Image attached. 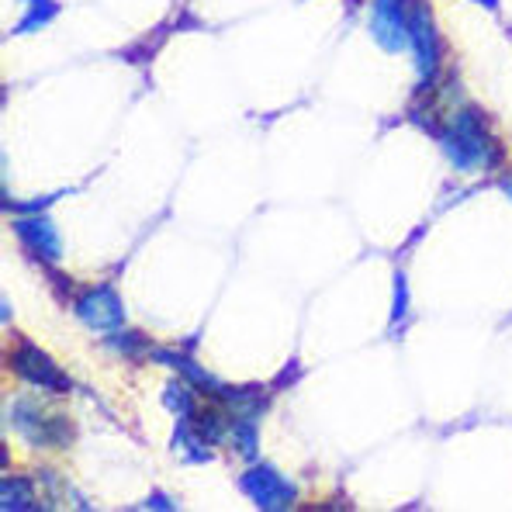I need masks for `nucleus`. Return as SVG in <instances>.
<instances>
[{
  "mask_svg": "<svg viewBox=\"0 0 512 512\" xmlns=\"http://www.w3.org/2000/svg\"><path fill=\"white\" fill-rule=\"evenodd\" d=\"M433 135H436V142H440L447 163L457 173H488V170L502 167V160H506V149H502L499 135H495L492 118L474 101L450 111V115L436 125Z\"/></svg>",
  "mask_w": 512,
  "mask_h": 512,
  "instance_id": "nucleus-1",
  "label": "nucleus"
},
{
  "mask_svg": "<svg viewBox=\"0 0 512 512\" xmlns=\"http://www.w3.org/2000/svg\"><path fill=\"white\" fill-rule=\"evenodd\" d=\"M7 426L35 450H63L77 436L70 416H63V412L39 402V398H25V395L11 398V405H7Z\"/></svg>",
  "mask_w": 512,
  "mask_h": 512,
  "instance_id": "nucleus-2",
  "label": "nucleus"
},
{
  "mask_svg": "<svg viewBox=\"0 0 512 512\" xmlns=\"http://www.w3.org/2000/svg\"><path fill=\"white\" fill-rule=\"evenodd\" d=\"M409 56L416 66V80H419V94L433 90L440 84V70H443V35L436 28V14H433V0H412V14H409Z\"/></svg>",
  "mask_w": 512,
  "mask_h": 512,
  "instance_id": "nucleus-3",
  "label": "nucleus"
},
{
  "mask_svg": "<svg viewBox=\"0 0 512 512\" xmlns=\"http://www.w3.org/2000/svg\"><path fill=\"white\" fill-rule=\"evenodd\" d=\"M7 371L18 381L35 384L42 391H70L73 381L66 378V371L42 350L39 343H32L28 336H14L11 350H7Z\"/></svg>",
  "mask_w": 512,
  "mask_h": 512,
  "instance_id": "nucleus-4",
  "label": "nucleus"
},
{
  "mask_svg": "<svg viewBox=\"0 0 512 512\" xmlns=\"http://www.w3.org/2000/svg\"><path fill=\"white\" fill-rule=\"evenodd\" d=\"M239 488H243V495L256 509H267V512L291 509L298 502V485L288 474L277 471L270 461H250V468L239 478Z\"/></svg>",
  "mask_w": 512,
  "mask_h": 512,
  "instance_id": "nucleus-5",
  "label": "nucleus"
},
{
  "mask_svg": "<svg viewBox=\"0 0 512 512\" xmlns=\"http://www.w3.org/2000/svg\"><path fill=\"white\" fill-rule=\"evenodd\" d=\"M73 312L94 333H118L125 329V301L115 291V284H90V288H80L77 298H73Z\"/></svg>",
  "mask_w": 512,
  "mask_h": 512,
  "instance_id": "nucleus-6",
  "label": "nucleus"
},
{
  "mask_svg": "<svg viewBox=\"0 0 512 512\" xmlns=\"http://www.w3.org/2000/svg\"><path fill=\"white\" fill-rule=\"evenodd\" d=\"M409 14H412V0H371V11H367L371 39L384 52L409 49Z\"/></svg>",
  "mask_w": 512,
  "mask_h": 512,
  "instance_id": "nucleus-7",
  "label": "nucleus"
},
{
  "mask_svg": "<svg viewBox=\"0 0 512 512\" xmlns=\"http://www.w3.org/2000/svg\"><path fill=\"white\" fill-rule=\"evenodd\" d=\"M14 236L42 267H56L63 260V236H59V225L49 215H18L14 218Z\"/></svg>",
  "mask_w": 512,
  "mask_h": 512,
  "instance_id": "nucleus-8",
  "label": "nucleus"
},
{
  "mask_svg": "<svg viewBox=\"0 0 512 512\" xmlns=\"http://www.w3.org/2000/svg\"><path fill=\"white\" fill-rule=\"evenodd\" d=\"M0 506H4V512L39 509L32 481L25 474H4V481H0Z\"/></svg>",
  "mask_w": 512,
  "mask_h": 512,
  "instance_id": "nucleus-9",
  "label": "nucleus"
},
{
  "mask_svg": "<svg viewBox=\"0 0 512 512\" xmlns=\"http://www.w3.org/2000/svg\"><path fill=\"white\" fill-rule=\"evenodd\" d=\"M198 395L201 391L194 388L191 381H180V378H173L167 381V388H163V405H167L170 412H177L180 419H187V416H194L198 412Z\"/></svg>",
  "mask_w": 512,
  "mask_h": 512,
  "instance_id": "nucleus-10",
  "label": "nucleus"
},
{
  "mask_svg": "<svg viewBox=\"0 0 512 512\" xmlns=\"http://www.w3.org/2000/svg\"><path fill=\"white\" fill-rule=\"evenodd\" d=\"M59 11H63V4H59V0H25V18H21V25L14 28V35L39 32V28L56 21Z\"/></svg>",
  "mask_w": 512,
  "mask_h": 512,
  "instance_id": "nucleus-11",
  "label": "nucleus"
},
{
  "mask_svg": "<svg viewBox=\"0 0 512 512\" xmlns=\"http://www.w3.org/2000/svg\"><path fill=\"white\" fill-rule=\"evenodd\" d=\"M391 288H395V298H391V322L395 326H402L405 322V315H409V281H405V274L402 270H395V281H391Z\"/></svg>",
  "mask_w": 512,
  "mask_h": 512,
  "instance_id": "nucleus-12",
  "label": "nucleus"
},
{
  "mask_svg": "<svg viewBox=\"0 0 512 512\" xmlns=\"http://www.w3.org/2000/svg\"><path fill=\"white\" fill-rule=\"evenodd\" d=\"M142 509H177V499H170V495H163V492H153L142 502Z\"/></svg>",
  "mask_w": 512,
  "mask_h": 512,
  "instance_id": "nucleus-13",
  "label": "nucleus"
},
{
  "mask_svg": "<svg viewBox=\"0 0 512 512\" xmlns=\"http://www.w3.org/2000/svg\"><path fill=\"white\" fill-rule=\"evenodd\" d=\"M471 4H478V7H485V11H492V14H499V7H502V0H471Z\"/></svg>",
  "mask_w": 512,
  "mask_h": 512,
  "instance_id": "nucleus-14",
  "label": "nucleus"
},
{
  "mask_svg": "<svg viewBox=\"0 0 512 512\" xmlns=\"http://www.w3.org/2000/svg\"><path fill=\"white\" fill-rule=\"evenodd\" d=\"M499 187H502V191H506V194H509V198H512V173H502Z\"/></svg>",
  "mask_w": 512,
  "mask_h": 512,
  "instance_id": "nucleus-15",
  "label": "nucleus"
},
{
  "mask_svg": "<svg viewBox=\"0 0 512 512\" xmlns=\"http://www.w3.org/2000/svg\"><path fill=\"white\" fill-rule=\"evenodd\" d=\"M346 4H350V7H353V4H357V0H346Z\"/></svg>",
  "mask_w": 512,
  "mask_h": 512,
  "instance_id": "nucleus-16",
  "label": "nucleus"
},
{
  "mask_svg": "<svg viewBox=\"0 0 512 512\" xmlns=\"http://www.w3.org/2000/svg\"><path fill=\"white\" fill-rule=\"evenodd\" d=\"M509 35H512V28H509Z\"/></svg>",
  "mask_w": 512,
  "mask_h": 512,
  "instance_id": "nucleus-17",
  "label": "nucleus"
}]
</instances>
